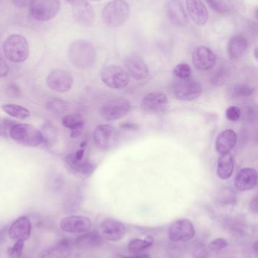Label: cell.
I'll list each match as a JSON object with an SVG mask.
<instances>
[{"instance_id":"6da1fadb","label":"cell","mask_w":258,"mask_h":258,"mask_svg":"<svg viewBox=\"0 0 258 258\" xmlns=\"http://www.w3.org/2000/svg\"><path fill=\"white\" fill-rule=\"evenodd\" d=\"M68 57L73 66L80 69H86L95 63L96 53L90 42L86 40H77L70 45Z\"/></svg>"},{"instance_id":"7a4b0ae2","label":"cell","mask_w":258,"mask_h":258,"mask_svg":"<svg viewBox=\"0 0 258 258\" xmlns=\"http://www.w3.org/2000/svg\"><path fill=\"white\" fill-rule=\"evenodd\" d=\"M130 14V6L127 1L113 0L105 6L101 16L106 25L110 27H118L125 24Z\"/></svg>"},{"instance_id":"3957f363","label":"cell","mask_w":258,"mask_h":258,"mask_svg":"<svg viewBox=\"0 0 258 258\" xmlns=\"http://www.w3.org/2000/svg\"><path fill=\"white\" fill-rule=\"evenodd\" d=\"M3 48L6 58L13 63H22L28 57V42L21 35L9 36L5 40Z\"/></svg>"},{"instance_id":"277c9868","label":"cell","mask_w":258,"mask_h":258,"mask_svg":"<svg viewBox=\"0 0 258 258\" xmlns=\"http://www.w3.org/2000/svg\"><path fill=\"white\" fill-rule=\"evenodd\" d=\"M9 135L12 139L25 147H38L43 141L40 131L29 124H15L12 125Z\"/></svg>"},{"instance_id":"5b68a950","label":"cell","mask_w":258,"mask_h":258,"mask_svg":"<svg viewBox=\"0 0 258 258\" xmlns=\"http://www.w3.org/2000/svg\"><path fill=\"white\" fill-rule=\"evenodd\" d=\"M101 78L103 83L113 89H121L127 87L130 81L127 71L117 65H109L101 71Z\"/></svg>"},{"instance_id":"8992f818","label":"cell","mask_w":258,"mask_h":258,"mask_svg":"<svg viewBox=\"0 0 258 258\" xmlns=\"http://www.w3.org/2000/svg\"><path fill=\"white\" fill-rule=\"evenodd\" d=\"M30 14L35 20L48 21L57 15L60 9L59 0H33L30 6Z\"/></svg>"},{"instance_id":"52a82bcc","label":"cell","mask_w":258,"mask_h":258,"mask_svg":"<svg viewBox=\"0 0 258 258\" xmlns=\"http://www.w3.org/2000/svg\"><path fill=\"white\" fill-rule=\"evenodd\" d=\"M173 92L177 100L192 101L198 99L202 93V86L195 80L185 79L174 84Z\"/></svg>"},{"instance_id":"ba28073f","label":"cell","mask_w":258,"mask_h":258,"mask_svg":"<svg viewBox=\"0 0 258 258\" xmlns=\"http://www.w3.org/2000/svg\"><path fill=\"white\" fill-rule=\"evenodd\" d=\"M130 103L126 99H116L103 104L100 109V115L107 121L121 119L128 113Z\"/></svg>"},{"instance_id":"9c48e42d","label":"cell","mask_w":258,"mask_h":258,"mask_svg":"<svg viewBox=\"0 0 258 258\" xmlns=\"http://www.w3.org/2000/svg\"><path fill=\"white\" fill-rule=\"evenodd\" d=\"M46 83L48 87L54 92L64 93L71 89L74 84V79L68 71L55 70L47 77Z\"/></svg>"},{"instance_id":"30bf717a","label":"cell","mask_w":258,"mask_h":258,"mask_svg":"<svg viewBox=\"0 0 258 258\" xmlns=\"http://www.w3.org/2000/svg\"><path fill=\"white\" fill-rule=\"evenodd\" d=\"M93 139L98 148L103 150H109L115 147L118 141V132L112 125H100L94 131Z\"/></svg>"},{"instance_id":"8fae6325","label":"cell","mask_w":258,"mask_h":258,"mask_svg":"<svg viewBox=\"0 0 258 258\" xmlns=\"http://www.w3.org/2000/svg\"><path fill=\"white\" fill-rule=\"evenodd\" d=\"M195 230L193 224L187 219L175 221L168 231L169 239L173 242H187L195 236Z\"/></svg>"},{"instance_id":"7c38bea8","label":"cell","mask_w":258,"mask_h":258,"mask_svg":"<svg viewBox=\"0 0 258 258\" xmlns=\"http://www.w3.org/2000/svg\"><path fill=\"white\" fill-rule=\"evenodd\" d=\"M168 98L163 93H150L145 95L141 101V107L148 114H161L166 111Z\"/></svg>"},{"instance_id":"4fadbf2b","label":"cell","mask_w":258,"mask_h":258,"mask_svg":"<svg viewBox=\"0 0 258 258\" xmlns=\"http://www.w3.org/2000/svg\"><path fill=\"white\" fill-rule=\"evenodd\" d=\"M124 66L129 75L134 80H143L148 78L149 71L143 59L136 54H130L124 59Z\"/></svg>"},{"instance_id":"5bb4252c","label":"cell","mask_w":258,"mask_h":258,"mask_svg":"<svg viewBox=\"0 0 258 258\" xmlns=\"http://www.w3.org/2000/svg\"><path fill=\"white\" fill-rule=\"evenodd\" d=\"M192 62L196 69L202 71H209L215 66L216 56L208 47H196L192 52Z\"/></svg>"},{"instance_id":"9a60e30c","label":"cell","mask_w":258,"mask_h":258,"mask_svg":"<svg viewBox=\"0 0 258 258\" xmlns=\"http://www.w3.org/2000/svg\"><path fill=\"white\" fill-rule=\"evenodd\" d=\"M60 227L67 233H85L92 228V221L84 216H69L62 220Z\"/></svg>"},{"instance_id":"2e32d148","label":"cell","mask_w":258,"mask_h":258,"mask_svg":"<svg viewBox=\"0 0 258 258\" xmlns=\"http://www.w3.org/2000/svg\"><path fill=\"white\" fill-rule=\"evenodd\" d=\"M103 237L112 242H118L126 236V227L122 223L113 218H106L101 224Z\"/></svg>"},{"instance_id":"e0dca14e","label":"cell","mask_w":258,"mask_h":258,"mask_svg":"<svg viewBox=\"0 0 258 258\" xmlns=\"http://www.w3.org/2000/svg\"><path fill=\"white\" fill-rule=\"evenodd\" d=\"M74 18L79 24L90 26L95 21L93 8L86 0H77L71 4Z\"/></svg>"},{"instance_id":"ac0fdd59","label":"cell","mask_w":258,"mask_h":258,"mask_svg":"<svg viewBox=\"0 0 258 258\" xmlns=\"http://www.w3.org/2000/svg\"><path fill=\"white\" fill-rule=\"evenodd\" d=\"M186 9L196 25L203 27L207 24L209 19V11L201 0H186Z\"/></svg>"},{"instance_id":"d6986e66","label":"cell","mask_w":258,"mask_h":258,"mask_svg":"<svg viewBox=\"0 0 258 258\" xmlns=\"http://www.w3.org/2000/svg\"><path fill=\"white\" fill-rule=\"evenodd\" d=\"M257 172L251 168H242L236 174L235 186L240 191L251 190L257 183Z\"/></svg>"},{"instance_id":"ffe728a7","label":"cell","mask_w":258,"mask_h":258,"mask_svg":"<svg viewBox=\"0 0 258 258\" xmlns=\"http://www.w3.org/2000/svg\"><path fill=\"white\" fill-rule=\"evenodd\" d=\"M31 231V223L27 217L17 219L9 228V235L15 241H24L28 239Z\"/></svg>"},{"instance_id":"44dd1931","label":"cell","mask_w":258,"mask_h":258,"mask_svg":"<svg viewBox=\"0 0 258 258\" xmlns=\"http://www.w3.org/2000/svg\"><path fill=\"white\" fill-rule=\"evenodd\" d=\"M168 17L171 22L177 27H186L189 23L187 14L180 2L171 0L167 5Z\"/></svg>"},{"instance_id":"7402d4cb","label":"cell","mask_w":258,"mask_h":258,"mask_svg":"<svg viewBox=\"0 0 258 258\" xmlns=\"http://www.w3.org/2000/svg\"><path fill=\"white\" fill-rule=\"evenodd\" d=\"M238 137L236 132L232 129H227L221 132L217 137L215 147L220 155L229 153L237 143Z\"/></svg>"},{"instance_id":"603a6c76","label":"cell","mask_w":258,"mask_h":258,"mask_svg":"<svg viewBox=\"0 0 258 258\" xmlns=\"http://www.w3.org/2000/svg\"><path fill=\"white\" fill-rule=\"evenodd\" d=\"M66 162L71 169L83 175L89 176L95 170V165L86 159L85 156L83 158H77L74 153L67 156Z\"/></svg>"},{"instance_id":"cb8c5ba5","label":"cell","mask_w":258,"mask_h":258,"mask_svg":"<svg viewBox=\"0 0 258 258\" xmlns=\"http://www.w3.org/2000/svg\"><path fill=\"white\" fill-rule=\"evenodd\" d=\"M248 41L243 36H235L227 45V53L232 60L240 58L246 51Z\"/></svg>"},{"instance_id":"d4e9b609","label":"cell","mask_w":258,"mask_h":258,"mask_svg":"<svg viewBox=\"0 0 258 258\" xmlns=\"http://www.w3.org/2000/svg\"><path fill=\"white\" fill-rule=\"evenodd\" d=\"M234 171V159L230 153L220 156L217 167V174L222 180H228Z\"/></svg>"},{"instance_id":"484cf974","label":"cell","mask_w":258,"mask_h":258,"mask_svg":"<svg viewBox=\"0 0 258 258\" xmlns=\"http://www.w3.org/2000/svg\"><path fill=\"white\" fill-rule=\"evenodd\" d=\"M71 252V246L68 240L59 241L42 253V258H68Z\"/></svg>"},{"instance_id":"4316f807","label":"cell","mask_w":258,"mask_h":258,"mask_svg":"<svg viewBox=\"0 0 258 258\" xmlns=\"http://www.w3.org/2000/svg\"><path fill=\"white\" fill-rule=\"evenodd\" d=\"M102 244V236L97 231L87 232L79 236L75 245L79 248H97Z\"/></svg>"},{"instance_id":"83f0119b","label":"cell","mask_w":258,"mask_h":258,"mask_svg":"<svg viewBox=\"0 0 258 258\" xmlns=\"http://www.w3.org/2000/svg\"><path fill=\"white\" fill-rule=\"evenodd\" d=\"M62 125L71 131L83 129L84 125V117L80 113H71L62 118Z\"/></svg>"},{"instance_id":"f1b7e54d","label":"cell","mask_w":258,"mask_h":258,"mask_svg":"<svg viewBox=\"0 0 258 258\" xmlns=\"http://www.w3.org/2000/svg\"><path fill=\"white\" fill-rule=\"evenodd\" d=\"M154 239L151 236H146L145 239H136L132 240L128 245V251L132 254H139L152 245Z\"/></svg>"},{"instance_id":"f546056e","label":"cell","mask_w":258,"mask_h":258,"mask_svg":"<svg viewBox=\"0 0 258 258\" xmlns=\"http://www.w3.org/2000/svg\"><path fill=\"white\" fill-rule=\"evenodd\" d=\"M3 111L12 117L19 119H25L30 116V111L25 107L16 104H5L2 107Z\"/></svg>"},{"instance_id":"4dcf8cb0","label":"cell","mask_w":258,"mask_h":258,"mask_svg":"<svg viewBox=\"0 0 258 258\" xmlns=\"http://www.w3.org/2000/svg\"><path fill=\"white\" fill-rule=\"evenodd\" d=\"M46 107L51 113L62 114L67 111L68 105V103L59 98H51L47 102Z\"/></svg>"},{"instance_id":"1f68e13d","label":"cell","mask_w":258,"mask_h":258,"mask_svg":"<svg viewBox=\"0 0 258 258\" xmlns=\"http://www.w3.org/2000/svg\"><path fill=\"white\" fill-rule=\"evenodd\" d=\"M174 74L180 80H185V79H189L191 77L192 69H191L190 66L186 63H180L174 68Z\"/></svg>"},{"instance_id":"d6a6232c","label":"cell","mask_w":258,"mask_h":258,"mask_svg":"<svg viewBox=\"0 0 258 258\" xmlns=\"http://www.w3.org/2000/svg\"><path fill=\"white\" fill-rule=\"evenodd\" d=\"M253 92H254V89L245 84L236 85L233 89V95L237 98L250 96L252 95Z\"/></svg>"},{"instance_id":"836d02e7","label":"cell","mask_w":258,"mask_h":258,"mask_svg":"<svg viewBox=\"0 0 258 258\" xmlns=\"http://www.w3.org/2000/svg\"><path fill=\"white\" fill-rule=\"evenodd\" d=\"M206 2L218 13L224 15L228 13L230 11L228 6L221 0H206Z\"/></svg>"},{"instance_id":"e575fe53","label":"cell","mask_w":258,"mask_h":258,"mask_svg":"<svg viewBox=\"0 0 258 258\" xmlns=\"http://www.w3.org/2000/svg\"><path fill=\"white\" fill-rule=\"evenodd\" d=\"M209 249L204 244L198 242L192 249V256L194 258H209Z\"/></svg>"},{"instance_id":"d590c367","label":"cell","mask_w":258,"mask_h":258,"mask_svg":"<svg viewBox=\"0 0 258 258\" xmlns=\"http://www.w3.org/2000/svg\"><path fill=\"white\" fill-rule=\"evenodd\" d=\"M241 116H242L241 109L236 106H231V107H228L226 111V116L231 122H236L239 120Z\"/></svg>"},{"instance_id":"8d00e7d4","label":"cell","mask_w":258,"mask_h":258,"mask_svg":"<svg viewBox=\"0 0 258 258\" xmlns=\"http://www.w3.org/2000/svg\"><path fill=\"white\" fill-rule=\"evenodd\" d=\"M227 246H228V242L225 239L218 238L209 244V248L211 251H220L227 248Z\"/></svg>"},{"instance_id":"74e56055","label":"cell","mask_w":258,"mask_h":258,"mask_svg":"<svg viewBox=\"0 0 258 258\" xmlns=\"http://www.w3.org/2000/svg\"><path fill=\"white\" fill-rule=\"evenodd\" d=\"M24 242L17 241L16 243L9 250V254L12 258H19L22 253Z\"/></svg>"},{"instance_id":"f35d334b","label":"cell","mask_w":258,"mask_h":258,"mask_svg":"<svg viewBox=\"0 0 258 258\" xmlns=\"http://www.w3.org/2000/svg\"><path fill=\"white\" fill-rule=\"evenodd\" d=\"M9 68L7 63L3 60L2 56L0 55V78L6 77L9 74Z\"/></svg>"},{"instance_id":"ab89813d","label":"cell","mask_w":258,"mask_h":258,"mask_svg":"<svg viewBox=\"0 0 258 258\" xmlns=\"http://www.w3.org/2000/svg\"><path fill=\"white\" fill-rule=\"evenodd\" d=\"M13 4L17 7L25 8L30 7L33 0H12Z\"/></svg>"},{"instance_id":"60d3db41","label":"cell","mask_w":258,"mask_h":258,"mask_svg":"<svg viewBox=\"0 0 258 258\" xmlns=\"http://www.w3.org/2000/svg\"><path fill=\"white\" fill-rule=\"evenodd\" d=\"M250 210L251 212H254V213H257V209H258V205H257V197H255V198L251 200V203L249 205Z\"/></svg>"},{"instance_id":"b9f144b4","label":"cell","mask_w":258,"mask_h":258,"mask_svg":"<svg viewBox=\"0 0 258 258\" xmlns=\"http://www.w3.org/2000/svg\"><path fill=\"white\" fill-rule=\"evenodd\" d=\"M123 258H149L148 254H139V255L133 256V257H123Z\"/></svg>"},{"instance_id":"7bdbcfd3","label":"cell","mask_w":258,"mask_h":258,"mask_svg":"<svg viewBox=\"0 0 258 258\" xmlns=\"http://www.w3.org/2000/svg\"><path fill=\"white\" fill-rule=\"evenodd\" d=\"M123 127L124 128L127 129H135L136 128V125H134V124H125V125H123Z\"/></svg>"},{"instance_id":"ee69618b","label":"cell","mask_w":258,"mask_h":258,"mask_svg":"<svg viewBox=\"0 0 258 258\" xmlns=\"http://www.w3.org/2000/svg\"><path fill=\"white\" fill-rule=\"evenodd\" d=\"M66 1L68 2V3L71 5L73 3H74V2L77 1V0H66Z\"/></svg>"},{"instance_id":"f6af8a7d","label":"cell","mask_w":258,"mask_h":258,"mask_svg":"<svg viewBox=\"0 0 258 258\" xmlns=\"http://www.w3.org/2000/svg\"><path fill=\"white\" fill-rule=\"evenodd\" d=\"M92 1L98 2V1H101V0H92Z\"/></svg>"},{"instance_id":"bcb514c9","label":"cell","mask_w":258,"mask_h":258,"mask_svg":"<svg viewBox=\"0 0 258 258\" xmlns=\"http://www.w3.org/2000/svg\"><path fill=\"white\" fill-rule=\"evenodd\" d=\"M27 258H29V257H27Z\"/></svg>"}]
</instances>
